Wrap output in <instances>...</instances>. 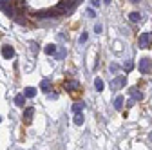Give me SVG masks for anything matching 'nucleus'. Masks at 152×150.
Masks as SVG:
<instances>
[{
	"label": "nucleus",
	"mask_w": 152,
	"mask_h": 150,
	"mask_svg": "<svg viewBox=\"0 0 152 150\" xmlns=\"http://www.w3.org/2000/svg\"><path fill=\"white\" fill-rule=\"evenodd\" d=\"M150 141H152V134H150Z\"/></svg>",
	"instance_id": "nucleus-30"
},
{
	"label": "nucleus",
	"mask_w": 152,
	"mask_h": 150,
	"mask_svg": "<svg viewBox=\"0 0 152 150\" xmlns=\"http://www.w3.org/2000/svg\"><path fill=\"white\" fill-rule=\"evenodd\" d=\"M2 56H4L6 60L13 58V56H15V49H13L11 45H4V47H2Z\"/></svg>",
	"instance_id": "nucleus-4"
},
{
	"label": "nucleus",
	"mask_w": 152,
	"mask_h": 150,
	"mask_svg": "<svg viewBox=\"0 0 152 150\" xmlns=\"http://www.w3.org/2000/svg\"><path fill=\"white\" fill-rule=\"evenodd\" d=\"M47 96H49V100H56V98H58L56 92H53V94H51V92H47Z\"/></svg>",
	"instance_id": "nucleus-23"
},
{
	"label": "nucleus",
	"mask_w": 152,
	"mask_h": 150,
	"mask_svg": "<svg viewBox=\"0 0 152 150\" xmlns=\"http://www.w3.org/2000/svg\"><path fill=\"white\" fill-rule=\"evenodd\" d=\"M83 123H85V118H83V114H82V112H76V114H74V125L82 127Z\"/></svg>",
	"instance_id": "nucleus-10"
},
{
	"label": "nucleus",
	"mask_w": 152,
	"mask_h": 150,
	"mask_svg": "<svg viewBox=\"0 0 152 150\" xmlns=\"http://www.w3.org/2000/svg\"><path fill=\"white\" fill-rule=\"evenodd\" d=\"M9 4H11V0H0V7H6Z\"/></svg>",
	"instance_id": "nucleus-20"
},
{
	"label": "nucleus",
	"mask_w": 152,
	"mask_h": 150,
	"mask_svg": "<svg viewBox=\"0 0 152 150\" xmlns=\"http://www.w3.org/2000/svg\"><path fill=\"white\" fill-rule=\"evenodd\" d=\"M132 67H134V63H132V62H127V63L123 65V69H125L127 72H129V71H132Z\"/></svg>",
	"instance_id": "nucleus-18"
},
{
	"label": "nucleus",
	"mask_w": 152,
	"mask_h": 150,
	"mask_svg": "<svg viewBox=\"0 0 152 150\" xmlns=\"http://www.w3.org/2000/svg\"><path fill=\"white\" fill-rule=\"evenodd\" d=\"M64 56H65V49H60V52H58V56H56V58H58V60H62Z\"/></svg>",
	"instance_id": "nucleus-22"
},
{
	"label": "nucleus",
	"mask_w": 152,
	"mask_h": 150,
	"mask_svg": "<svg viewBox=\"0 0 152 150\" xmlns=\"http://www.w3.org/2000/svg\"><path fill=\"white\" fill-rule=\"evenodd\" d=\"M94 87H96L98 92H102L103 90V80L102 78H96V80H94Z\"/></svg>",
	"instance_id": "nucleus-16"
},
{
	"label": "nucleus",
	"mask_w": 152,
	"mask_h": 150,
	"mask_svg": "<svg viewBox=\"0 0 152 150\" xmlns=\"http://www.w3.org/2000/svg\"><path fill=\"white\" fill-rule=\"evenodd\" d=\"M16 22L20 24V25H24V24H26V18H16Z\"/></svg>",
	"instance_id": "nucleus-27"
},
{
	"label": "nucleus",
	"mask_w": 152,
	"mask_h": 150,
	"mask_svg": "<svg viewBox=\"0 0 152 150\" xmlns=\"http://www.w3.org/2000/svg\"><path fill=\"white\" fill-rule=\"evenodd\" d=\"M36 20H45V18H56V11L49 9V11H40V13H36Z\"/></svg>",
	"instance_id": "nucleus-3"
},
{
	"label": "nucleus",
	"mask_w": 152,
	"mask_h": 150,
	"mask_svg": "<svg viewBox=\"0 0 152 150\" xmlns=\"http://www.w3.org/2000/svg\"><path fill=\"white\" fill-rule=\"evenodd\" d=\"M118 69H120V67H118V65H116V63H112V65H110V71H112V72H116V71H118Z\"/></svg>",
	"instance_id": "nucleus-26"
},
{
	"label": "nucleus",
	"mask_w": 152,
	"mask_h": 150,
	"mask_svg": "<svg viewBox=\"0 0 152 150\" xmlns=\"http://www.w3.org/2000/svg\"><path fill=\"white\" fill-rule=\"evenodd\" d=\"M0 121H2V118H0Z\"/></svg>",
	"instance_id": "nucleus-31"
},
{
	"label": "nucleus",
	"mask_w": 152,
	"mask_h": 150,
	"mask_svg": "<svg viewBox=\"0 0 152 150\" xmlns=\"http://www.w3.org/2000/svg\"><path fill=\"white\" fill-rule=\"evenodd\" d=\"M94 31H96V34L102 33V24H96V27H94Z\"/></svg>",
	"instance_id": "nucleus-25"
},
{
	"label": "nucleus",
	"mask_w": 152,
	"mask_h": 150,
	"mask_svg": "<svg viewBox=\"0 0 152 150\" xmlns=\"http://www.w3.org/2000/svg\"><path fill=\"white\" fill-rule=\"evenodd\" d=\"M129 92H130V96H132V100L134 101H141L143 100V94L140 90H136V89H129Z\"/></svg>",
	"instance_id": "nucleus-6"
},
{
	"label": "nucleus",
	"mask_w": 152,
	"mask_h": 150,
	"mask_svg": "<svg viewBox=\"0 0 152 150\" xmlns=\"http://www.w3.org/2000/svg\"><path fill=\"white\" fill-rule=\"evenodd\" d=\"M40 89L44 90V92H51V82L45 78V80H42V83H40Z\"/></svg>",
	"instance_id": "nucleus-13"
},
{
	"label": "nucleus",
	"mask_w": 152,
	"mask_h": 150,
	"mask_svg": "<svg viewBox=\"0 0 152 150\" xmlns=\"http://www.w3.org/2000/svg\"><path fill=\"white\" fill-rule=\"evenodd\" d=\"M150 42H152V33H143V34H140L138 44H140V47H141V49L148 47V45H150Z\"/></svg>",
	"instance_id": "nucleus-1"
},
{
	"label": "nucleus",
	"mask_w": 152,
	"mask_h": 150,
	"mask_svg": "<svg viewBox=\"0 0 152 150\" xmlns=\"http://www.w3.org/2000/svg\"><path fill=\"white\" fill-rule=\"evenodd\" d=\"M125 85V76H118V78H114L112 82H110V87L112 89H120V87H123Z\"/></svg>",
	"instance_id": "nucleus-5"
},
{
	"label": "nucleus",
	"mask_w": 152,
	"mask_h": 150,
	"mask_svg": "<svg viewBox=\"0 0 152 150\" xmlns=\"http://www.w3.org/2000/svg\"><path fill=\"white\" fill-rule=\"evenodd\" d=\"M87 16H89V18H94V16H96V13H94V9H87Z\"/></svg>",
	"instance_id": "nucleus-21"
},
{
	"label": "nucleus",
	"mask_w": 152,
	"mask_h": 150,
	"mask_svg": "<svg viewBox=\"0 0 152 150\" xmlns=\"http://www.w3.org/2000/svg\"><path fill=\"white\" fill-rule=\"evenodd\" d=\"M138 69H140V72H141V74H147V72L152 69V63H150V60H148V58H141V60H140V65H138Z\"/></svg>",
	"instance_id": "nucleus-2"
},
{
	"label": "nucleus",
	"mask_w": 152,
	"mask_h": 150,
	"mask_svg": "<svg viewBox=\"0 0 152 150\" xmlns=\"http://www.w3.org/2000/svg\"><path fill=\"white\" fill-rule=\"evenodd\" d=\"M129 2H132V4H138V2H140V0H129Z\"/></svg>",
	"instance_id": "nucleus-28"
},
{
	"label": "nucleus",
	"mask_w": 152,
	"mask_h": 150,
	"mask_svg": "<svg viewBox=\"0 0 152 150\" xmlns=\"http://www.w3.org/2000/svg\"><path fill=\"white\" fill-rule=\"evenodd\" d=\"M91 6L92 7H100L102 6V0H91Z\"/></svg>",
	"instance_id": "nucleus-19"
},
{
	"label": "nucleus",
	"mask_w": 152,
	"mask_h": 150,
	"mask_svg": "<svg viewBox=\"0 0 152 150\" xmlns=\"http://www.w3.org/2000/svg\"><path fill=\"white\" fill-rule=\"evenodd\" d=\"M83 42H87V33H83V34L80 36V44H83Z\"/></svg>",
	"instance_id": "nucleus-24"
},
{
	"label": "nucleus",
	"mask_w": 152,
	"mask_h": 150,
	"mask_svg": "<svg viewBox=\"0 0 152 150\" xmlns=\"http://www.w3.org/2000/svg\"><path fill=\"white\" fill-rule=\"evenodd\" d=\"M44 51H45V54H49V56H51V54H54V52H56V45H53V44H51V45H47Z\"/></svg>",
	"instance_id": "nucleus-17"
},
{
	"label": "nucleus",
	"mask_w": 152,
	"mask_h": 150,
	"mask_svg": "<svg viewBox=\"0 0 152 150\" xmlns=\"http://www.w3.org/2000/svg\"><path fill=\"white\" fill-rule=\"evenodd\" d=\"M114 108H116V110L123 108V96H118L116 100H114Z\"/></svg>",
	"instance_id": "nucleus-15"
},
{
	"label": "nucleus",
	"mask_w": 152,
	"mask_h": 150,
	"mask_svg": "<svg viewBox=\"0 0 152 150\" xmlns=\"http://www.w3.org/2000/svg\"><path fill=\"white\" fill-rule=\"evenodd\" d=\"M83 108H85V103L83 101H78V103L72 105V112H74V114H76V112H83Z\"/></svg>",
	"instance_id": "nucleus-12"
},
{
	"label": "nucleus",
	"mask_w": 152,
	"mask_h": 150,
	"mask_svg": "<svg viewBox=\"0 0 152 150\" xmlns=\"http://www.w3.org/2000/svg\"><path fill=\"white\" fill-rule=\"evenodd\" d=\"M103 4H110V0H103Z\"/></svg>",
	"instance_id": "nucleus-29"
},
{
	"label": "nucleus",
	"mask_w": 152,
	"mask_h": 150,
	"mask_svg": "<svg viewBox=\"0 0 152 150\" xmlns=\"http://www.w3.org/2000/svg\"><path fill=\"white\" fill-rule=\"evenodd\" d=\"M33 114H34V108H33V107H27V108L24 110V119L29 123V121L33 119Z\"/></svg>",
	"instance_id": "nucleus-8"
},
{
	"label": "nucleus",
	"mask_w": 152,
	"mask_h": 150,
	"mask_svg": "<svg viewBox=\"0 0 152 150\" xmlns=\"http://www.w3.org/2000/svg\"><path fill=\"white\" fill-rule=\"evenodd\" d=\"M129 20H130V22H134V24H138V22L141 20V15H140L138 11H132V13L129 15Z\"/></svg>",
	"instance_id": "nucleus-11"
},
{
	"label": "nucleus",
	"mask_w": 152,
	"mask_h": 150,
	"mask_svg": "<svg viewBox=\"0 0 152 150\" xmlns=\"http://www.w3.org/2000/svg\"><path fill=\"white\" fill-rule=\"evenodd\" d=\"M24 96H26V98H34V96H36V89L27 87V89L24 90Z\"/></svg>",
	"instance_id": "nucleus-14"
},
{
	"label": "nucleus",
	"mask_w": 152,
	"mask_h": 150,
	"mask_svg": "<svg viewBox=\"0 0 152 150\" xmlns=\"http://www.w3.org/2000/svg\"><path fill=\"white\" fill-rule=\"evenodd\" d=\"M65 87H67V90H71V92H72V90H78V89H80V83L76 82V80H71V82H67V83H65Z\"/></svg>",
	"instance_id": "nucleus-9"
},
{
	"label": "nucleus",
	"mask_w": 152,
	"mask_h": 150,
	"mask_svg": "<svg viewBox=\"0 0 152 150\" xmlns=\"http://www.w3.org/2000/svg\"><path fill=\"white\" fill-rule=\"evenodd\" d=\"M24 103H26V96H24V94H16V96H15V105H16V107L24 108Z\"/></svg>",
	"instance_id": "nucleus-7"
}]
</instances>
